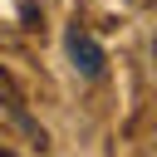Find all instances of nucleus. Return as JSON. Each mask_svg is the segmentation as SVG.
<instances>
[{
  "label": "nucleus",
  "mask_w": 157,
  "mask_h": 157,
  "mask_svg": "<svg viewBox=\"0 0 157 157\" xmlns=\"http://www.w3.org/2000/svg\"><path fill=\"white\" fill-rule=\"evenodd\" d=\"M20 20H25V29H39V5L25 0V5H20Z\"/></svg>",
  "instance_id": "7ed1b4c3"
},
{
  "label": "nucleus",
  "mask_w": 157,
  "mask_h": 157,
  "mask_svg": "<svg viewBox=\"0 0 157 157\" xmlns=\"http://www.w3.org/2000/svg\"><path fill=\"white\" fill-rule=\"evenodd\" d=\"M0 103H5L10 123H15V128H20V132H25V137H29V142L44 152V147H49V132H44V128L29 118V108H25V93H20V83L10 78V69H0Z\"/></svg>",
  "instance_id": "f03ea898"
},
{
  "label": "nucleus",
  "mask_w": 157,
  "mask_h": 157,
  "mask_svg": "<svg viewBox=\"0 0 157 157\" xmlns=\"http://www.w3.org/2000/svg\"><path fill=\"white\" fill-rule=\"evenodd\" d=\"M0 157H15V152H10V147H0Z\"/></svg>",
  "instance_id": "20e7f679"
},
{
  "label": "nucleus",
  "mask_w": 157,
  "mask_h": 157,
  "mask_svg": "<svg viewBox=\"0 0 157 157\" xmlns=\"http://www.w3.org/2000/svg\"><path fill=\"white\" fill-rule=\"evenodd\" d=\"M64 49H69V64H74V74H78V78H103L108 54H103V44H98L78 20L64 29Z\"/></svg>",
  "instance_id": "f257e3e1"
}]
</instances>
